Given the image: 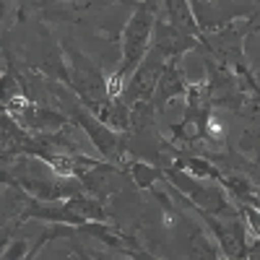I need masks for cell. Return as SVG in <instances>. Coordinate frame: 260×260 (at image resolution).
I'll list each match as a JSON object with an SVG mask.
<instances>
[{
    "label": "cell",
    "instance_id": "6",
    "mask_svg": "<svg viewBox=\"0 0 260 260\" xmlns=\"http://www.w3.org/2000/svg\"><path fill=\"white\" fill-rule=\"evenodd\" d=\"M247 221H250V229L255 234H260V213L255 208H247Z\"/></svg>",
    "mask_w": 260,
    "mask_h": 260
},
{
    "label": "cell",
    "instance_id": "3",
    "mask_svg": "<svg viewBox=\"0 0 260 260\" xmlns=\"http://www.w3.org/2000/svg\"><path fill=\"white\" fill-rule=\"evenodd\" d=\"M37 146V138H31L8 112H0V156L31 151Z\"/></svg>",
    "mask_w": 260,
    "mask_h": 260
},
{
    "label": "cell",
    "instance_id": "7",
    "mask_svg": "<svg viewBox=\"0 0 260 260\" xmlns=\"http://www.w3.org/2000/svg\"><path fill=\"white\" fill-rule=\"evenodd\" d=\"M55 3H91V0H55Z\"/></svg>",
    "mask_w": 260,
    "mask_h": 260
},
{
    "label": "cell",
    "instance_id": "8",
    "mask_svg": "<svg viewBox=\"0 0 260 260\" xmlns=\"http://www.w3.org/2000/svg\"><path fill=\"white\" fill-rule=\"evenodd\" d=\"M3 13H6V0H0V18H3Z\"/></svg>",
    "mask_w": 260,
    "mask_h": 260
},
{
    "label": "cell",
    "instance_id": "2",
    "mask_svg": "<svg viewBox=\"0 0 260 260\" xmlns=\"http://www.w3.org/2000/svg\"><path fill=\"white\" fill-rule=\"evenodd\" d=\"M164 55L159 50H151L146 52V57L138 62V68L133 71V78H130V83L125 86V91L127 94H133V96H146L151 94V89H154V83L159 81V73H161V62Z\"/></svg>",
    "mask_w": 260,
    "mask_h": 260
},
{
    "label": "cell",
    "instance_id": "4",
    "mask_svg": "<svg viewBox=\"0 0 260 260\" xmlns=\"http://www.w3.org/2000/svg\"><path fill=\"white\" fill-rule=\"evenodd\" d=\"M164 8H167V16H169V24L180 29V31H195V24H192V13L187 11V0H164Z\"/></svg>",
    "mask_w": 260,
    "mask_h": 260
},
{
    "label": "cell",
    "instance_id": "1",
    "mask_svg": "<svg viewBox=\"0 0 260 260\" xmlns=\"http://www.w3.org/2000/svg\"><path fill=\"white\" fill-rule=\"evenodd\" d=\"M151 31H154V13L148 11V6H141L133 16H130L127 26H125V34H122V65H120V73L125 78H127L130 71H136L138 62L146 57Z\"/></svg>",
    "mask_w": 260,
    "mask_h": 260
},
{
    "label": "cell",
    "instance_id": "5",
    "mask_svg": "<svg viewBox=\"0 0 260 260\" xmlns=\"http://www.w3.org/2000/svg\"><path fill=\"white\" fill-rule=\"evenodd\" d=\"M206 130H208V136H211V138H221V136H224V122H221V117L211 115L208 122H206Z\"/></svg>",
    "mask_w": 260,
    "mask_h": 260
}]
</instances>
